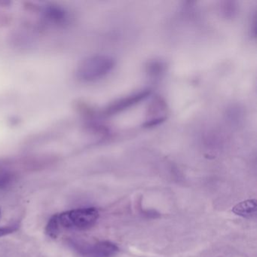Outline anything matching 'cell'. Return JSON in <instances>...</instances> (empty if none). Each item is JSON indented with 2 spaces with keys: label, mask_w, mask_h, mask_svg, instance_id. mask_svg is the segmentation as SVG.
<instances>
[{
  "label": "cell",
  "mask_w": 257,
  "mask_h": 257,
  "mask_svg": "<svg viewBox=\"0 0 257 257\" xmlns=\"http://www.w3.org/2000/svg\"><path fill=\"white\" fill-rule=\"evenodd\" d=\"M58 217L61 228L85 230L97 222L99 212L95 207H84L58 213Z\"/></svg>",
  "instance_id": "7a4b0ae2"
},
{
  "label": "cell",
  "mask_w": 257,
  "mask_h": 257,
  "mask_svg": "<svg viewBox=\"0 0 257 257\" xmlns=\"http://www.w3.org/2000/svg\"><path fill=\"white\" fill-rule=\"evenodd\" d=\"M148 68L150 74L156 76H158V75H160L161 73H162L164 70V66L163 64H162V62L153 61V62L150 63Z\"/></svg>",
  "instance_id": "52a82bcc"
},
{
  "label": "cell",
  "mask_w": 257,
  "mask_h": 257,
  "mask_svg": "<svg viewBox=\"0 0 257 257\" xmlns=\"http://www.w3.org/2000/svg\"></svg>",
  "instance_id": "8fae6325"
},
{
  "label": "cell",
  "mask_w": 257,
  "mask_h": 257,
  "mask_svg": "<svg viewBox=\"0 0 257 257\" xmlns=\"http://www.w3.org/2000/svg\"><path fill=\"white\" fill-rule=\"evenodd\" d=\"M46 13H47L49 17L50 16L51 18L54 19H60L64 16V13L58 9L50 8L47 10Z\"/></svg>",
  "instance_id": "9c48e42d"
},
{
  "label": "cell",
  "mask_w": 257,
  "mask_h": 257,
  "mask_svg": "<svg viewBox=\"0 0 257 257\" xmlns=\"http://www.w3.org/2000/svg\"><path fill=\"white\" fill-rule=\"evenodd\" d=\"M117 250L118 248L113 243L102 242L96 244L90 252L93 257H110L111 255H113Z\"/></svg>",
  "instance_id": "5b68a950"
},
{
  "label": "cell",
  "mask_w": 257,
  "mask_h": 257,
  "mask_svg": "<svg viewBox=\"0 0 257 257\" xmlns=\"http://www.w3.org/2000/svg\"><path fill=\"white\" fill-rule=\"evenodd\" d=\"M150 94V91L149 90H144V91H139V92L124 97V98L120 99L112 103L106 109L105 113L107 114V115L118 113V112H121V111L124 110L130 106H134L141 102V100L147 98Z\"/></svg>",
  "instance_id": "3957f363"
},
{
  "label": "cell",
  "mask_w": 257,
  "mask_h": 257,
  "mask_svg": "<svg viewBox=\"0 0 257 257\" xmlns=\"http://www.w3.org/2000/svg\"><path fill=\"white\" fill-rule=\"evenodd\" d=\"M115 66L113 58L105 55H96L84 60L79 68L78 76L84 81L97 80L109 74Z\"/></svg>",
  "instance_id": "6da1fadb"
},
{
  "label": "cell",
  "mask_w": 257,
  "mask_h": 257,
  "mask_svg": "<svg viewBox=\"0 0 257 257\" xmlns=\"http://www.w3.org/2000/svg\"><path fill=\"white\" fill-rule=\"evenodd\" d=\"M61 227L58 221V213L54 215L49 219L46 227V233L52 238H57L61 233Z\"/></svg>",
  "instance_id": "8992f818"
},
{
  "label": "cell",
  "mask_w": 257,
  "mask_h": 257,
  "mask_svg": "<svg viewBox=\"0 0 257 257\" xmlns=\"http://www.w3.org/2000/svg\"><path fill=\"white\" fill-rule=\"evenodd\" d=\"M232 211L238 216L243 217H252L256 212V201L255 199L246 200L236 204Z\"/></svg>",
  "instance_id": "277c9868"
},
{
  "label": "cell",
  "mask_w": 257,
  "mask_h": 257,
  "mask_svg": "<svg viewBox=\"0 0 257 257\" xmlns=\"http://www.w3.org/2000/svg\"><path fill=\"white\" fill-rule=\"evenodd\" d=\"M19 225H9V226L0 227V237L11 234L14 231H17Z\"/></svg>",
  "instance_id": "ba28073f"
},
{
  "label": "cell",
  "mask_w": 257,
  "mask_h": 257,
  "mask_svg": "<svg viewBox=\"0 0 257 257\" xmlns=\"http://www.w3.org/2000/svg\"><path fill=\"white\" fill-rule=\"evenodd\" d=\"M230 5L231 6H228V3H226L224 7L223 13L226 15V16H232L233 14L235 13V7H234V4L231 3Z\"/></svg>",
  "instance_id": "30bf717a"
}]
</instances>
